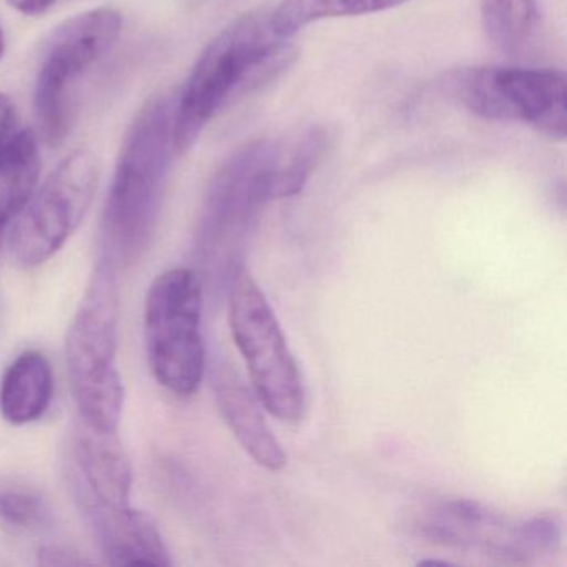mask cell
<instances>
[{
    "mask_svg": "<svg viewBox=\"0 0 567 567\" xmlns=\"http://www.w3.org/2000/svg\"><path fill=\"white\" fill-rule=\"evenodd\" d=\"M172 122L171 101L157 95L135 115L122 142L101 227L104 260L114 267L134 261L154 237L175 152Z\"/></svg>",
    "mask_w": 567,
    "mask_h": 567,
    "instance_id": "cell-1",
    "label": "cell"
},
{
    "mask_svg": "<svg viewBox=\"0 0 567 567\" xmlns=\"http://www.w3.org/2000/svg\"><path fill=\"white\" fill-rule=\"evenodd\" d=\"M295 59L297 49L275 34L270 19L247 16L224 29L202 52L178 99L172 122L174 151L187 154L237 92L264 87Z\"/></svg>",
    "mask_w": 567,
    "mask_h": 567,
    "instance_id": "cell-2",
    "label": "cell"
},
{
    "mask_svg": "<svg viewBox=\"0 0 567 567\" xmlns=\"http://www.w3.org/2000/svg\"><path fill=\"white\" fill-rule=\"evenodd\" d=\"M117 267L102 258L69 328L65 363L79 420L101 431H118L125 403L118 371L121 288Z\"/></svg>",
    "mask_w": 567,
    "mask_h": 567,
    "instance_id": "cell-3",
    "label": "cell"
},
{
    "mask_svg": "<svg viewBox=\"0 0 567 567\" xmlns=\"http://www.w3.org/2000/svg\"><path fill=\"white\" fill-rule=\"evenodd\" d=\"M202 284L190 268L155 278L145 300V344L152 374L175 396L197 393L205 373Z\"/></svg>",
    "mask_w": 567,
    "mask_h": 567,
    "instance_id": "cell-4",
    "label": "cell"
},
{
    "mask_svg": "<svg viewBox=\"0 0 567 567\" xmlns=\"http://www.w3.org/2000/svg\"><path fill=\"white\" fill-rule=\"evenodd\" d=\"M230 328L265 410L284 423H298L305 411L300 371L267 297L247 270L234 278Z\"/></svg>",
    "mask_w": 567,
    "mask_h": 567,
    "instance_id": "cell-5",
    "label": "cell"
},
{
    "mask_svg": "<svg viewBox=\"0 0 567 567\" xmlns=\"http://www.w3.org/2000/svg\"><path fill=\"white\" fill-rule=\"evenodd\" d=\"M101 181V164L89 151L65 157L34 190L14 218L9 251L22 268L51 260L91 210Z\"/></svg>",
    "mask_w": 567,
    "mask_h": 567,
    "instance_id": "cell-6",
    "label": "cell"
},
{
    "mask_svg": "<svg viewBox=\"0 0 567 567\" xmlns=\"http://www.w3.org/2000/svg\"><path fill=\"white\" fill-rule=\"evenodd\" d=\"M122 25L121 12L99 8L69 19L52 32L39 65L34 95L39 134L48 147H61L68 137L72 81L114 48Z\"/></svg>",
    "mask_w": 567,
    "mask_h": 567,
    "instance_id": "cell-7",
    "label": "cell"
},
{
    "mask_svg": "<svg viewBox=\"0 0 567 567\" xmlns=\"http://www.w3.org/2000/svg\"><path fill=\"white\" fill-rule=\"evenodd\" d=\"M457 94L477 117L523 122L554 141L567 135V81L550 69L477 68L457 81Z\"/></svg>",
    "mask_w": 567,
    "mask_h": 567,
    "instance_id": "cell-8",
    "label": "cell"
},
{
    "mask_svg": "<svg viewBox=\"0 0 567 567\" xmlns=\"http://www.w3.org/2000/svg\"><path fill=\"white\" fill-rule=\"evenodd\" d=\"M417 529L433 543L483 550L486 556L511 563L549 553L560 540L556 517L511 523L471 499H447L427 507L417 520Z\"/></svg>",
    "mask_w": 567,
    "mask_h": 567,
    "instance_id": "cell-9",
    "label": "cell"
},
{
    "mask_svg": "<svg viewBox=\"0 0 567 567\" xmlns=\"http://www.w3.org/2000/svg\"><path fill=\"white\" fill-rule=\"evenodd\" d=\"M280 148L254 141L235 151L212 178L198 228V250L218 255L245 234L270 200Z\"/></svg>",
    "mask_w": 567,
    "mask_h": 567,
    "instance_id": "cell-10",
    "label": "cell"
},
{
    "mask_svg": "<svg viewBox=\"0 0 567 567\" xmlns=\"http://www.w3.org/2000/svg\"><path fill=\"white\" fill-rule=\"evenodd\" d=\"M72 483L78 501L131 504L134 470L118 431H101L78 420L72 434Z\"/></svg>",
    "mask_w": 567,
    "mask_h": 567,
    "instance_id": "cell-11",
    "label": "cell"
},
{
    "mask_svg": "<svg viewBox=\"0 0 567 567\" xmlns=\"http://www.w3.org/2000/svg\"><path fill=\"white\" fill-rule=\"evenodd\" d=\"M81 511L112 566H171L162 534L151 516L131 504L111 506L78 501Z\"/></svg>",
    "mask_w": 567,
    "mask_h": 567,
    "instance_id": "cell-12",
    "label": "cell"
},
{
    "mask_svg": "<svg viewBox=\"0 0 567 567\" xmlns=\"http://www.w3.org/2000/svg\"><path fill=\"white\" fill-rule=\"evenodd\" d=\"M215 394L221 416L241 447L265 470H284L287 454L265 421L251 391L230 370L218 368Z\"/></svg>",
    "mask_w": 567,
    "mask_h": 567,
    "instance_id": "cell-13",
    "label": "cell"
},
{
    "mask_svg": "<svg viewBox=\"0 0 567 567\" xmlns=\"http://www.w3.org/2000/svg\"><path fill=\"white\" fill-rule=\"evenodd\" d=\"M54 373L51 361L41 351H25L0 383V413L14 426L35 423L51 406Z\"/></svg>",
    "mask_w": 567,
    "mask_h": 567,
    "instance_id": "cell-14",
    "label": "cell"
},
{
    "mask_svg": "<svg viewBox=\"0 0 567 567\" xmlns=\"http://www.w3.org/2000/svg\"><path fill=\"white\" fill-rule=\"evenodd\" d=\"M406 2L411 0H284L270 16V25L275 34L290 39L315 22L377 14Z\"/></svg>",
    "mask_w": 567,
    "mask_h": 567,
    "instance_id": "cell-15",
    "label": "cell"
},
{
    "mask_svg": "<svg viewBox=\"0 0 567 567\" xmlns=\"http://www.w3.org/2000/svg\"><path fill=\"white\" fill-rule=\"evenodd\" d=\"M540 14L536 0H481V25L494 48L516 54L536 34Z\"/></svg>",
    "mask_w": 567,
    "mask_h": 567,
    "instance_id": "cell-16",
    "label": "cell"
},
{
    "mask_svg": "<svg viewBox=\"0 0 567 567\" xmlns=\"http://www.w3.org/2000/svg\"><path fill=\"white\" fill-rule=\"evenodd\" d=\"M330 147V134L324 128L313 127L295 145L287 162H278L274 177L271 197L287 198L300 194L308 178L320 164Z\"/></svg>",
    "mask_w": 567,
    "mask_h": 567,
    "instance_id": "cell-17",
    "label": "cell"
},
{
    "mask_svg": "<svg viewBox=\"0 0 567 567\" xmlns=\"http://www.w3.org/2000/svg\"><path fill=\"white\" fill-rule=\"evenodd\" d=\"M0 519L21 529H32L48 523L49 509L38 494L4 489L0 491Z\"/></svg>",
    "mask_w": 567,
    "mask_h": 567,
    "instance_id": "cell-18",
    "label": "cell"
},
{
    "mask_svg": "<svg viewBox=\"0 0 567 567\" xmlns=\"http://www.w3.org/2000/svg\"><path fill=\"white\" fill-rule=\"evenodd\" d=\"M14 102L0 92V167L8 158L16 138L21 134Z\"/></svg>",
    "mask_w": 567,
    "mask_h": 567,
    "instance_id": "cell-19",
    "label": "cell"
},
{
    "mask_svg": "<svg viewBox=\"0 0 567 567\" xmlns=\"http://www.w3.org/2000/svg\"><path fill=\"white\" fill-rule=\"evenodd\" d=\"M39 564L42 566H85L92 560L84 559L81 554L61 546H45L39 550Z\"/></svg>",
    "mask_w": 567,
    "mask_h": 567,
    "instance_id": "cell-20",
    "label": "cell"
},
{
    "mask_svg": "<svg viewBox=\"0 0 567 567\" xmlns=\"http://www.w3.org/2000/svg\"><path fill=\"white\" fill-rule=\"evenodd\" d=\"M24 205L21 202L16 200L11 195L0 192V244H2V237H4L6 228L14 220L16 215L21 212Z\"/></svg>",
    "mask_w": 567,
    "mask_h": 567,
    "instance_id": "cell-21",
    "label": "cell"
},
{
    "mask_svg": "<svg viewBox=\"0 0 567 567\" xmlns=\"http://www.w3.org/2000/svg\"><path fill=\"white\" fill-rule=\"evenodd\" d=\"M8 4L21 14L35 18L48 12L55 4V0H8Z\"/></svg>",
    "mask_w": 567,
    "mask_h": 567,
    "instance_id": "cell-22",
    "label": "cell"
},
{
    "mask_svg": "<svg viewBox=\"0 0 567 567\" xmlns=\"http://www.w3.org/2000/svg\"><path fill=\"white\" fill-rule=\"evenodd\" d=\"M437 564H441V566H450L451 563H447V560H421L420 566H437Z\"/></svg>",
    "mask_w": 567,
    "mask_h": 567,
    "instance_id": "cell-23",
    "label": "cell"
},
{
    "mask_svg": "<svg viewBox=\"0 0 567 567\" xmlns=\"http://www.w3.org/2000/svg\"><path fill=\"white\" fill-rule=\"evenodd\" d=\"M4 51H6L4 32H2V25H0V59L4 58Z\"/></svg>",
    "mask_w": 567,
    "mask_h": 567,
    "instance_id": "cell-24",
    "label": "cell"
}]
</instances>
